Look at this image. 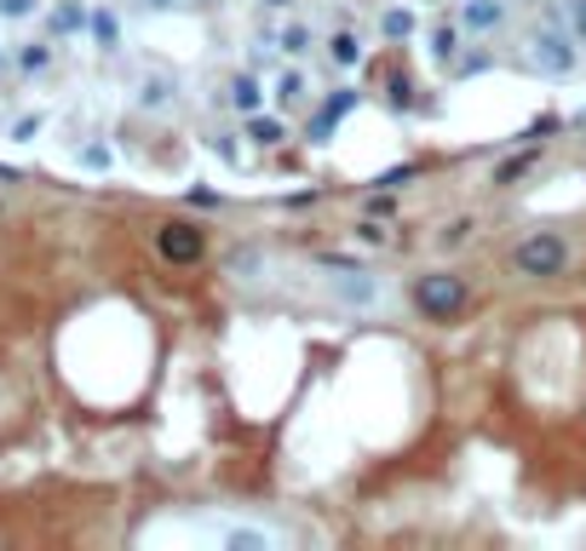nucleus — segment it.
I'll return each instance as SVG.
<instances>
[{
  "mask_svg": "<svg viewBox=\"0 0 586 551\" xmlns=\"http://www.w3.org/2000/svg\"><path fill=\"white\" fill-rule=\"evenodd\" d=\"M511 270L529 276V282H552V276L569 270V241L558 230H535L511 248Z\"/></svg>",
  "mask_w": 586,
  "mask_h": 551,
  "instance_id": "obj_1",
  "label": "nucleus"
},
{
  "mask_svg": "<svg viewBox=\"0 0 586 551\" xmlns=\"http://www.w3.org/2000/svg\"><path fill=\"white\" fill-rule=\"evenodd\" d=\"M466 276L455 270H426V276H414V304H420V317L431 322H448V317H460L466 310Z\"/></svg>",
  "mask_w": 586,
  "mask_h": 551,
  "instance_id": "obj_2",
  "label": "nucleus"
},
{
  "mask_svg": "<svg viewBox=\"0 0 586 551\" xmlns=\"http://www.w3.org/2000/svg\"><path fill=\"white\" fill-rule=\"evenodd\" d=\"M156 253H161L167 264H201L207 236H201L196 224H185V219H172V224H161V230H156Z\"/></svg>",
  "mask_w": 586,
  "mask_h": 551,
  "instance_id": "obj_3",
  "label": "nucleus"
},
{
  "mask_svg": "<svg viewBox=\"0 0 586 551\" xmlns=\"http://www.w3.org/2000/svg\"><path fill=\"white\" fill-rule=\"evenodd\" d=\"M529 58H535V69H546V76H569V69H575V47L564 41V34H535V41H529Z\"/></svg>",
  "mask_w": 586,
  "mask_h": 551,
  "instance_id": "obj_4",
  "label": "nucleus"
},
{
  "mask_svg": "<svg viewBox=\"0 0 586 551\" xmlns=\"http://www.w3.org/2000/svg\"><path fill=\"white\" fill-rule=\"evenodd\" d=\"M87 23H92V41H98V52H116V47H121V29H116V12H110V7L87 12Z\"/></svg>",
  "mask_w": 586,
  "mask_h": 551,
  "instance_id": "obj_5",
  "label": "nucleus"
},
{
  "mask_svg": "<svg viewBox=\"0 0 586 551\" xmlns=\"http://www.w3.org/2000/svg\"><path fill=\"white\" fill-rule=\"evenodd\" d=\"M248 138H254V144H265V150H270V144H282V138H288V127L276 121V116H259V110H254V121H248Z\"/></svg>",
  "mask_w": 586,
  "mask_h": 551,
  "instance_id": "obj_6",
  "label": "nucleus"
},
{
  "mask_svg": "<svg viewBox=\"0 0 586 551\" xmlns=\"http://www.w3.org/2000/svg\"><path fill=\"white\" fill-rule=\"evenodd\" d=\"M500 18H506L500 0H466V23H471V29H495Z\"/></svg>",
  "mask_w": 586,
  "mask_h": 551,
  "instance_id": "obj_7",
  "label": "nucleus"
},
{
  "mask_svg": "<svg viewBox=\"0 0 586 551\" xmlns=\"http://www.w3.org/2000/svg\"><path fill=\"white\" fill-rule=\"evenodd\" d=\"M18 69H23V76H41V69H52V47H47V41L18 47Z\"/></svg>",
  "mask_w": 586,
  "mask_h": 551,
  "instance_id": "obj_8",
  "label": "nucleus"
},
{
  "mask_svg": "<svg viewBox=\"0 0 586 551\" xmlns=\"http://www.w3.org/2000/svg\"><path fill=\"white\" fill-rule=\"evenodd\" d=\"M87 29V7H76V0H63V7L52 12V34H81Z\"/></svg>",
  "mask_w": 586,
  "mask_h": 551,
  "instance_id": "obj_9",
  "label": "nucleus"
},
{
  "mask_svg": "<svg viewBox=\"0 0 586 551\" xmlns=\"http://www.w3.org/2000/svg\"><path fill=\"white\" fill-rule=\"evenodd\" d=\"M455 52H460V29H455V23H437V29H431V58L448 63Z\"/></svg>",
  "mask_w": 586,
  "mask_h": 551,
  "instance_id": "obj_10",
  "label": "nucleus"
},
{
  "mask_svg": "<svg viewBox=\"0 0 586 551\" xmlns=\"http://www.w3.org/2000/svg\"><path fill=\"white\" fill-rule=\"evenodd\" d=\"M535 161H540V150H524V156H511V161L495 172V184H517V179H524V172H529Z\"/></svg>",
  "mask_w": 586,
  "mask_h": 551,
  "instance_id": "obj_11",
  "label": "nucleus"
},
{
  "mask_svg": "<svg viewBox=\"0 0 586 551\" xmlns=\"http://www.w3.org/2000/svg\"><path fill=\"white\" fill-rule=\"evenodd\" d=\"M357 58H362V47H357V34H351V29H345V34H334V63H339V69H351Z\"/></svg>",
  "mask_w": 586,
  "mask_h": 551,
  "instance_id": "obj_12",
  "label": "nucleus"
},
{
  "mask_svg": "<svg viewBox=\"0 0 586 551\" xmlns=\"http://www.w3.org/2000/svg\"><path fill=\"white\" fill-rule=\"evenodd\" d=\"M230 98H236V110H248V116H254V110H259V81H254V76H241Z\"/></svg>",
  "mask_w": 586,
  "mask_h": 551,
  "instance_id": "obj_13",
  "label": "nucleus"
},
{
  "mask_svg": "<svg viewBox=\"0 0 586 551\" xmlns=\"http://www.w3.org/2000/svg\"><path fill=\"white\" fill-rule=\"evenodd\" d=\"M386 34H391V41H408V34H414V12H408V7L386 12Z\"/></svg>",
  "mask_w": 586,
  "mask_h": 551,
  "instance_id": "obj_14",
  "label": "nucleus"
},
{
  "mask_svg": "<svg viewBox=\"0 0 586 551\" xmlns=\"http://www.w3.org/2000/svg\"><path fill=\"white\" fill-rule=\"evenodd\" d=\"M34 12H41V0H0V18H7V23H23Z\"/></svg>",
  "mask_w": 586,
  "mask_h": 551,
  "instance_id": "obj_15",
  "label": "nucleus"
},
{
  "mask_svg": "<svg viewBox=\"0 0 586 551\" xmlns=\"http://www.w3.org/2000/svg\"><path fill=\"white\" fill-rule=\"evenodd\" d=\"M339 293H345V299H357V304H374V282H368L362 270H357V282H339Z\"/></svg>",
  "mask_w": 586,
  "mask_h": 551,
  "instance_id": "obj_16",
  "label": "nucleus"
},
{
  "mask_svg": "<svg viewBox=\"0 0 586 551\" xmlns=\"http://www.w3.org/2000/svg\"><path fill=\"white\" fill-rule=\"evenodd\" d=\"M357 241H368V248H386L391 236H386V224H374V219H368V224H357Z\"/></svg>",
  "mask_w": 586,
  "mask_h": 551,
  "instance_id": "obj_17",
  "label": "nucleus"
},
{
  "mask_svg": "<svg viewBox=\"0 0 586 551\" xmlns=\"http://www.w3.org/2000/svg\"><path fill=\"white\" fill-rule=\"evenodd\" d=\"M471 230H477L471 219H455V224H448V230H443V248H460V241H466Z\"/></svg>",
  "mask_w": 586,
  "mask_h": 551,
  "instance_id": "obj_18",
  "label": "nucleus"
},
{
  "mask_svg": "<svg viewBox=\"0 0 586 551\" xmlns=\"http://www.w3.org/2000/svg\"><path fill=\"white\" fill-rule=\"evenodd\" d=\"M282 47L299 58V52H310V34H305V29H288V34H282Z\"/></svg>",
  "mask_w": 586,
  "mask_h": 551,
  "instance_id": "obj_19",
  "label": "nucleus"
},
{
  "mask_svg": "<svg viewBox=\"0 0 586 551\" xmlns=\"http://www.w3.org/2000/svg\"><path fill=\"white\" fill-rule=\"evenodd\" d=\"M305 98V76H282V103H299Z\"/></svg>",
  "mask_w": 586,
  "mask_h": 551,
  "instance_id": "obj_20",
  "label": "nucleus"
},
{
  "mask_svg": "<svg viewBox=\"0 0 586 551\" xmlns=\"http://www.w3.org/2000/svg\"><path fill=\"white\" fill-rule=\"evenodd\" d=\"M569 23H575V34L586 41V0H569Z\"/></svg>",
  "mask_w": 586,
  "mask_h": 551,
  "instance_id": "obj_21",
  "label": "nucleus"
},
{
  "mask_svg": "<svg viewBox=\"0 0 586 551\" xmlns=\"http://www.w3.org/2000/svg\"><path fill=\"white\" fill-rule=\"evenodd\" d=\"M161 98H167V87H161V81H150L145 92H138V103H145V110H150V103H161Z\"/></svg>",
  "mask_w": 586,
  "mask_h": 551,
  "instance_id": "obj_22",
  "label": "nucleus"
},
{
  "mask_svg": "<svg viewBox=\"0 0 586 551\" xmlns=\"http://www.w3.org/2000/svg\"><path fill=\"white\" fill-rule=\"evenodd\" d=\"M81 161H87V167H110V150L92 144V150H81Z\"/></svg>",
  "mask_w": 586,
  "mask_h": 551,
  "instance_id": "obj_23",
  "label": "nucleus"
},
{
  "mask_svg": "<svg viewBox=\"0 0 586 551\" xmlns=\"http://www.w3.org/2000/svg\"><path fill=\"white\" fill-rule=\"evenodd\" d=\"M12 132H18V138H34V132H41V116H23Z\"/></svg>",
  "mask_w": 586,
  "mask_h": 551,
  "instance_id": "obj_24",
  "label": "nucleus"
},
{
  "mask_svg": "<svg viewBox=\"0 0 586 551\" xmlns=\"http://www.w3.org/2000/svg\"><path fill=\"white\" fill-rule=\"evenodd\" d=\"M265 7H288V0H265Z\"/></svg>",
  "mask_w": 586,
  "mask_h": 551,
  "instance_id": "obj_25",
  "label": "nucleus"
},
{
  "mask_svg": "<svg viewBox=\"0 0 586 551\" xmlns=\"http://www.w3.org/2000/svg\"><path fill=\"white\" fill-rule=\"evenodd\" d=\"M150 7H167V0H150Z\"/></svg>",
  "mask_w": 586,
  "mask_h": 551,
  "instance_id": "obj_26",
  "label": "nucleus"
},
{
  "mask_svg": "<svg viewBox=\"0 0 586 551\" xmlns=\"http://www.w3.org/2000/svg\"><path fill=\"white\" fill-rule=\"evenodd\" d=\"M0 69H7V52H0Z\"/></svg>",
  "mask_w": 586,
  "mask_h": 551,
  "instance_id": "obj_27",
  "label": "nucleus"
}]
</instances>
